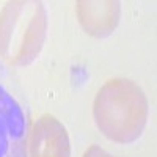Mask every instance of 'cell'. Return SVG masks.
Listing matches in <instances>:
<instances>
[{"label": "cell", "mask_w": 157, "mask_h": 157, "mask_svg": "<svg viewBox=\"0 0 157 157\" xmlns=\"http://www.w3.org/2000/svg\"><path fill=\"white\" fill-rule=\"evenodd\" d=\"M75 13L82 29L94 38H107L115 32L121 17V3L118 0H80Z\"/></svg>", "instance_id": "cell-4"}, {"label": "cell", "mask_w": 157, "mask_h": 157, "mask_svg": "<svg viewBox=\"0 0 157 157\" xmlns=\"http://www.w3.org/2000/svg\"><path fill=\"white\" fill-rule=\"evenodd\" d=\"M30 157H71V141L64 126L52 115L33 123L29 137Z\"/></svg>", "instance_id": "cell-3"}, {"label": "cell", "mask_w": 157, "mask_h": 157, "mask_svg": "<svg viewBox=\"0 0 157 157\" xmlns=\"http://www.w3.org/2000/svg\"><path fill=\"white\" fill-rule=\"evenodd\" d=\"M47 35V11L38 0L8 2L0 13V57L27 66L41 54Z\"/></svg>", "instance_id": "cell-2"}, {"label": "cell", "mask_w": 157, "mask_h": 157, "mask_svg": "<svg viewBox=\"0 0 157 157\" xmlns=\"http://www.w3.org/2000/svg\"><path fill=\"white\" fill-rule=\"evenodd\" d=\"M83 157H116V155H112V154L105 152L102 148H99V146L93 145V146H90V148L85 151Z\"/></svg>", "instance_id": "cell-5"}, {"label": "cell", "mask_w": 157, "mask_h": 157, "mask_svg": "<svg viewBox=\"0 0 157 157\" xmlns=\"http://www.w3.org/2000/svg\"><path fill=\"white\" fill-rule=\"evenodd\" d=\"M148 99L129 78L104 83L93 102V118L109 140L129 145L140 138L148 121Z\"/></svg>", "instance_id": "cell-1"}]
</instances>
